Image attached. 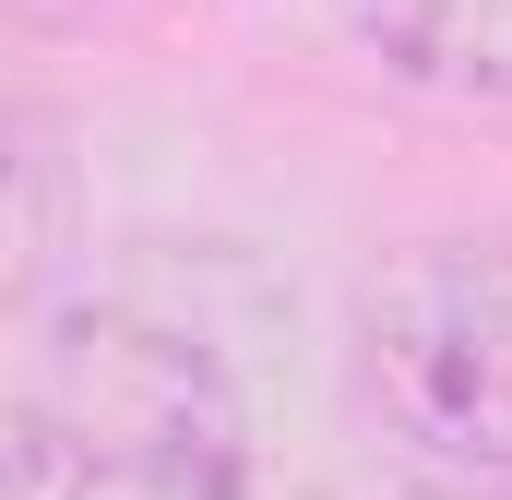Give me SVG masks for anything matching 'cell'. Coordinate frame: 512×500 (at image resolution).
<instances>
[{
    "mask_svg": "<svg viewBox=\"0 0 512 500\" xmlns=\"http://www.w3.org/2000/svg\"><path fill=\"white\" fill-rule=\"evenodd\" d=\"M24 477L48 500H239L251 489V429L239 393L203 346L131 322V310H72L24 346Z\"/></svg>",
    "mask_w": 512,
    "mask_h": 500,
    "instance_id": "1",
    "label": "cell"
},
{
    "mask_svg": "<svg viewBox=\"0 0 512 500\" xmlns=\"http://www.w3.org/2000/svg\"><path fill=\"white\" fill-rule=\"evenodd\" d=\"M370 393L405 441L512 477V250H405L370 286Z\"/></svg>",
    "mask_w": 512,
    "mask_h": 500,
    "instance_id": "2",
    "label": "cell"
},
{
    "mask_svg": "<svg viewBox=\"0 0 512 500\" xmlns=\"http://www.w3.org/2000/svg\"><path fill=\"white\" fill-rule=\"evenodd\" d=\"M346 24L429 96H512V0H346Z\"/></svg>",
    "mask_w": 512,
    "mask_h": 500,
    "instance_id": "3",
    "label": "cell"
}]
</instances>
